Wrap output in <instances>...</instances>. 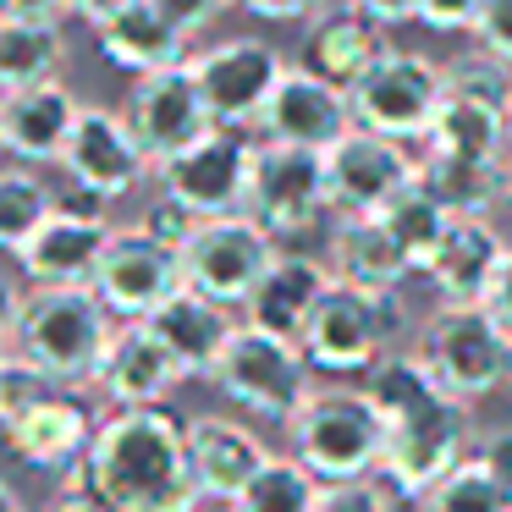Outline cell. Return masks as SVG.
Instances as JSON below:
<instances>
[{
  "instance_id": "3957f363",
  "label": "cell",
  "mask_w": 512,
  "mask_h": 512,
  "mask_svg": "<svg viewBox=\"0 0 512 512\" xmlns=\"http://www.w3.org/2000/svg\"><path fill=\"white\" fill-rule=\"evenodd\" d=\"M116 314L100 303L94 287H28L17 309L12 353L39 364L56 386L83 391L100 375V358L116 336Z\"/></svg>"
},
{
  "instance_id": "816d5d0a",
  "label": "cell",
  "mask_w": 512,
  "mask_h": 512,
  "mask_svg": "<svg viewBox=\"0 0 512 512\" xmlns=\"http://www.w3.org/2000/svg\"><path fill=\"white\" fill-rule=\"evenodd\" d=\"M0 512H23V501H17V490L0 479Z\"/></svg>"
},
{
  "instance_id": "4fadbf2b",
  "label": "cell",
  "mask_w": 512,
  "mask_h": 512,
  "mask_svg": "<svg viewBox=\"0 0 512 512\" xmlns=\"http://www.w3.org/2000/svg\"><path fill=\"white\" fill-rule=\"evenodd\" d=\"M67 193L72 199H61L56 215L34 232V243L17 254V276L28 287H94V276H100V259L111 248L116 226L105 221L100 199L78 188Z\"/></svg>"
},
{
  "instance_id": "f1b7e54d",
  "label": "cell",
  "mask_w": 512,
  "mask_h": 512,
  "mask_svg": "<svg viewBox=\"0 0 512 512\" xmlns=\"http://www.w3.org/2000/svg\"><path fill=\"white\" fill-rule=\"evenodd\" d=\"M419 149L424 155L512 166V116L496 111V105H485V100H468V94H446V105L430 122V138H424Z\"/></svg>"
},
{
  "instance_id": "d590c367",
  "label": "cell",
  "mask_w": 512,
  "mask_h": 512,
  "mask_svg": "<svg viewBox=\"0 0 512 512\" xmlns=\"http://www.w3.org/2000/svg\"><path fill=\"white\" fill-rule=\"evenodd\" d=\"M446 94H468V100H485L512 116V67L485 56V50L457 56V61H446Z\"/></svg>"
},
{
  "instance_id": "bcb514c9",
  "label": "cell",
  "mask_w": 512,
  "mask_h": 512,
  "mask_svg": "<svg viewBox=\"0 0 512 512\" xmlns=\"http://www.w3.org/2000/svg\"><path fill=\"white\" fill-rule=\"evenodd\" d=\"M353 12H364L369 23L397 28V23H419V0H347Z\"/></svg>"
},
{
  "instance_id": "5b68a950",
  "label": "cell",
  "mask_w": 512,
  "mask_h": 512,
  "mask_svg": "<svg viewBox=\"0 0 512 512\" xmlns=\"http://www.w3.org/2000/svg\"><path fill=\"white\" fill-rule=\"evenodd\" d=\"M402 331H408L402 292H364L336 281L298 347L314 364V375H369L380 358L397 353Z\"/></svg>"
},
{
  "instance_id": "ab89813d",
  "label": "cell",
  "mask_w": 512,
  "mask_h": 512,
  "mask_svg": "<svg viewBox=\"0 0 512 512\" xmlns=\"http://www.w3.org/2000/svg\"><path fill=\"white\" fill-rule=\"evenodd\" d=\"M474 45L485 50V56H496V61L512 67V0H479Z\"/></svg>"
},
{
  "instance_id": "8992f818",
  "label": "cell",
  "mask_w": 512,
  "mask_h": 512,
  "mask_svg": "<svg viewBox=\"0 0 512 512\" xmlns=\"http://www.w3.org/2000/svg\"><path fill=\"white\" fill-rule=\"evenodd\" d=\"M210 386L221 391L237 413L276 419L281 430H287L292 413L320 391V380H314V364L303 358L298 342L270 336V331H259V325L243 320V325H237V336H232V347H226L221 364H215Z\"/></svg>"
},
{
  "instance_id": "603a6c76",
  "label": "cell",
  "mask_w": 512,
  "mask_h": 512,
  "mask_svg": "<svg viewBox=\"0 0 512 512\" xmlns=\"http://www.w3.org/2000/svg\"><path fill=\"white\" fill-rule=\"evenodd\" d=\"M507 237L490 215H457L446 243L435 248V259L424 265V281L435 287V298L446 309H474V303L490 298L496 287V270L507 259Z\"/></svg>"
},
{
  "instance_id": "9a60e30c",
  "label": "cell",
  "mask_w": 512,
  "mask_h": 512,
  "mask_svg": "<svg viewBox=\"0 0 512 512\" xmlns=\"http://www.w3.org/2000/svg\"><path fill=\"white\" fill-rule=\"evenodd\" d=\"M292 61L265 39H221V45L193 56V78H199L204 100H210L215 127H237V133H259L276 83L287 78Z\"/></svg>"
},
{
  "instance_id": "52a82bcc",
  "label": "cell",
  "mask_w": 512,
  "mask_h": 512,
  "mask_svg": "<svg viewBox=\"0 0 512 512\" xmlns=\"http://www.w3.org/2000/svg\"><path fill=\"white\" fill-rule=\"evenodd\" d=\"M419 358L430 364V375L452 391L457 402L474 408L479 397H496L501 386H512V331L485 309H435L419 331Z\"/></svg>"
},
{
  "instance_id": "ee69618b",
  "label": "cell",
  "mask_w": 512,
  "mask_h": 512,
  "mask_svg": "<svg viewBox=\"0 0 512 512\" xmlns=\"http://www.w3.org/2000/svg\"><path fill=\"white\" fill-rule=\"evenodd\" d=\"M474 457L490 468V479H496V485L512 496V430H490V435H479Z\"/></svg>"
},
{
  "instance_id": "e0dca14e",
  "label": "cell",
  "mask_w": 512,
  "mask_h": 512,
  "mask_svg": "<svg viewBox=\"0 0 512 512\" xmlns=\"http://www.w3.org/2000/svg\"><path fill=\"white\" fill-rule=\"evenodd\" d=\"M188 287L182 281V254L144 232V226H116L111 248L100 259L94 292L116 320H149L160 303H171Z\"/></svg>"
},
{
  "instance_id": "484cf974",
  "label": "cell",
  "mask_w": 512,
  "mask_h": 512,
  "mask_svg": "<svg viewBox=\"0 0 512 512\" xmlns=\"http://www.w3.org/2000/svg\"><path fill=\"white\" fill-rule=\"evenodd\" d=\"M325 265L342 287L364 292H402V281L419 276L380 215H336L331 237H325Z\"/></svg>"
},
{
  "instance_id": "e575fe53",
  "label": "cell",
  "mask_w": 512,
  "mask_h": 512,
  "mask_svg": "<svg viewBox=\"0 0 512 512\" xmlns=\"http://www.w3.org/2000/svg\"><path fill=\"white\" fill-rule=\"evenodd\" d=\"M419 507L424 512H512V496L490 479V468L479 463V457H468V463H457Z\"/></svg>"
},
{
  "instance_id": "c3c4849f",
  "label": "cell",
  "mask_w": 512,
  "mask_h": 512,
  "mask_svg": "<svg viewBox=\"0 0 512 512\" xmlns=\"http://www.w3.org/2000/svg\"><path fill=\"white\" fill-rule=\"evenodd\" d=\"M17 309H23V292H17V281L0 270V358L12 353V331H17Z\"/></svg>"
},
{
  "instance_id": "5bb4252c",
  "label": "cell",
  "mask_w": 512,
  "mask_h": 512,
  "mask_svg": "<svg viewBox=\"0 0 512 512\" xmlns=\"http://www.w3.org/2000/svg\"><path fill=\"white\" fill-rule=\"evenodd\" d=\"M325 182H331V215H386V204L419 182V155L413 144L353 127L325 149Z\"/></svg>"
},
{
  "instance_id": "8d00e7d4",
  "label": "cell",
  "mask_w": 512,
  "mask_h": 512,
  "mask_svg": "<svg viewBox=\"0 0 512 512\" xmlns=\"http://www.w3.org/2000/svg\"><path fill=\"white\" fill-rule=\"evenodd\" d=\"M50 391H61V386L45 375V369L28 364L23 353H6L0 358V430H12L28 408H39V402L50 397Z\"/></svg>"
},
{
  "instance_id": "1f68e13d",
  "label": "cell",
  "mask_w": 512,
  "mask_h": 512,
  "mask_svg": "<svg viewBox=\"0 0 512 512\" xmlns=\"http://www.w3.org/2000/svg\"><path fill=\"white\" fill-rule=\"evenodd\" d=\"M61 193L39 177V166H0V254H23L34 232L56 215Z\"/></svg>"
},
{
  "instance_id": "ba28073f",
  "label": "cell",
  "mask_w": 512,
  "mask_h": 512,
  "mask_svg": "<svg viewBox=\"0 0 512 512\" xmlns=\"http://www.w3.org/2000/svg\"><path fill=\"white\" fill-rule=\"evenodd\" d=\"M353 100V127L386 133L397 144H424L435 111L446 105V67L413 50H386L364 78L347 89Z\"/></svg>"
},
{
  "instance_id": "ffe728a7",
  "label": "cell",
  "mask_w": 512,
  "mask_h": 512,
  "mask_svg": "<svg viewBox=\"0 0 512 512\" xmlns=\"http://www.w3.org/2000/svg\"><path fill=\"white\" fill-rule=\"evenodd\" d=\"M94 430H100L94 408L78 391L61 386V391H50L39 408H28L12 430H0V441H6V452H12L17 463L39 468V474H72V468L89 457Z\"/></svg>"
},
{
  "instance_id": "7a4b0ae2",
  "label": "cell",
  "mask_w": 512,
  "mask_h": 512,
  "mask_svg": "<svg viewBox=\"0 0 512 512\" xmlns=\"http://www.w3.org/2000/svg\"><path fill=\"white\" fill-rule=\"evenodd\" d=\"M89 485L116 512H199L204 490L188 457V424L171 408H127L100 419L83 457Z\"/></svg>"
},
{
  "instance_id": "b9f144b4",
  "label": "cell",
  "mask_w": 512,
  "mask_h": 512,
  "mask_svg": "<svg viewBox=\"0 0 512 512\" xmlns=\"http://www.w3.org/2000/svg\"><path fill=\"white\" fill-rule=\"evenodd\" d=\"M479 0H419V23L435 34H474Z\"/></svg>"
},
{
  "instance_id": "681fc988",
  "label": "cell",
  "mask_w": 512,
  "mask_h": 512,
  "mask_svg": "<svg viewBox=\"0 0 512 512\" xmlns=\"http://www.w3.org/2000/svg\"><path fill=\"white\" fill-rule=\"evenodd\" d=\"M485 309H490V314H496V320L512 331V248H507V259H501V270H496V287H490Z\"/></svg>"
},
{
  "instance_id": "277c9868",
  "label": "cell",
  "mask_w": 512,
  "mask_h": 512,
  "mask_svg": "<svg viewBox=\"0 0 512 512\" xmlns=\"http://www.w3.org/2000/svg\"><path fill=\"white\" fill-rule=\"evenodd\" d=\"M287 452L320 485L369 479L386 457V419L364 386H320L287 424Z\"/></svg>"
},
{
  "instance_id": "30bf717a",
  "label": "cell",
  "mask_w": 512,
  "mask_h": 512,
  "mask_svg": "<svg viewBox=\"0 0 512 512\" xmlns=\"http://www.w3.org/2000/svg\"><path fill=\"white\" fill-rule=\"evenodd\" d=\"M248 215L270 237H303L331 215V182H325V155L298 144H270L259 138L254 182H248Z\"/></svg>"
},
{
  "instance_id": "f907efd6",
  "label": "cell",
  "mask_w": 512,
  "mask_h": 512,
  "mask_svg": "<svg viewBox=\"0 0 512 512\" xmlns=\"http://www.w3.org/2000/svg\"><path fill=\"white\" fill-rule=\"evenodd\" d=\"M116 6H127V0H67V12L83 17V23H94V28H100L105 17L116 12Z\"/></svg>"
},
{
  "instance_id": "8fae6325",
  "label": "cell",
  "mask_w": 512,
  "mask_h": 512,
  "mask_svg": "<svg viewBox=\"0 0 512 512\" xmlns=\"http://www.w3.org/2000/svg\"><path fill=\"white\" fill-rule=\"evenodd\" d=\"M276 254H281V243L254 215H221V221H204L193 232V243L182 248V281L243 314V303L254 298L259 276L270 270Z\"/></svg>"
},
{
  "instance_id": "4316f807",
  "label": "cell",
  "mask_w": 512,
  "mask_h": 512,
  "mask_svg": "<svg viewBox=\"0 0 512 512\" xmlns=\"http://www.w3.org/2000/svg\"><path fill=\"white\" fill-rule=\"evenodd\" d=\"M100 56L111 67L133 72V78H149V72H166V67H182L188 56V34H182L171 17H160L149 0H127L105 17L100 28Z\"/></svg>"
},
{
  "instance_id": "7dc6e473",
  "label": "cell",
  "mask_w": 512,
  "mask_h": 512,
  "mask_svg": "<svg viewBox=\"0 0 512 512\" xmlns=\"http://www.w3.org/2000/svg\"><path fill=\"white\" fill-rule=\"evenodd\" d=\"M0 17H17V23H61L67 17V0H0Z\"/></svg>"
},
{
  "instance_id": "74e56055",
  "label": "cell",
  "mask_w": 512,
  "mask_h": 512,
  "mask_svg": "<svg viewBox=\"0 0 512 512\" xmlns=\"http://www.w3.org/2000/svg\"><path fill=\"white\" fill-rule=\"evenodd\" d=\"M391 507H397V490L380 474L336 479V485H320V496H314V512H391Z\"/></svg>"
},
{
  "instance_id": "60d3db41",
  "label": "cell",
  "mask_w": 512,
  "mask_h": 512,
  "mask_svg": "<svg viewBox=\"0 0 512 512\" xmlns=\"http://www.w3.org/2000/svg\"><path fill=\"white\" fill-rule=\"evenodd\" d=\"M149 6H155L160 17H171V23L193 39V34H204V28H210L226 6H237V0H149Z\"/></svg>"
},
{
  "instance_id": "ac0fdd59",
  "label": "cell",
  "mask_w": 512,
  "mask_h": 512,
  "mask_svg": "<svg viewBox=\"0 0 512 512\" xmlns=\"http://www.w3.org/2000/svg\"><path fill=\"white\" fill-rule=\"evenodd\" d=\"M353 133V100L342 83L320 78L314 67L292 61L287 78L276 83L265 116H259V138L270 144H298V149H331L336 138Z\"/></svg>"
},
{
  "instance_id": "f546056e",
  "label": "cell",
  "mask_w": 512,
  "mask_h": 512,
  "mask_svg": "<svg viewBox=\"0 0 512 512\" xmlns=\"http://www.w3.org/2000/svg\"><path fill=\"white\" fill-rule=\"evenodd\" d=\"M419 182L446 204L452 215H490L512 193V166L496 160H452L419 149Z\"/></svg>"
},
{
  "instance_id": "d6a6232c",
  "label": "cell",
  "mask_w": 512,
  "mask_h": 512,
  "mask_svg": "<svg viewBox=\"0 0 512 512\" xmlns=\"http://www.w3.org/2000/svg\"><path fill=\"white\" fill-rule=\"evenodd\" d=\"M380 221H386V232L397 237V248L408 254V265L424 276V265H430L435 248L446 243V232H452L457 215L446 210V204L435 199L430 188H424V182H413V188L402 193V199H391V204H386V215H380Z\"/></svg>"
},
{
  "instance_id": "f6af8a7d",
  "label": "cell",
  "mask_w": 512,
  "mask_h": 512,
  "mask_svg": "<svg viewBox=\"0 0 512 512\" xmlns=\"http://www.w3.org/2000/svg\"><path fill=\"white\" fill-rule=\"evenodd\" d=\"M237 6L265 23H314L325 12V0H237Z\"/></svg>"
},
{
  "instance_id": "2e32d148",
  "label": "cell",
  "mask_w": 512,
  "mask_h": 512,
  "mask_svg": "<svg viewBox=\"0 0 512 512\" xmlns=\"http://www.w3.org/2000/svg\"><path fill=\"white\" fill-rule=\"evenodd\" d=\"M122 116L138 133V144L149 149L155 166L177 160L182 149H193L204 133H215V116H210V100H204L199 78H193V61L149 72V78H133V94H127Z\"/></svg>"
},
{
  "instance_id": "6da1fadb",
  "label": "cell",
  "mask_w": 512,
  "mask_h": 512,
  "mask_svg": "<svg viewBox=\"0 0 512 512\" xmlns=\"http://www.w3.org/2000/svg\"><path fill=\"white\" fill-rule=\"evenodd\" d=\"M364 391L375 397L380 419H386V457H380V479L397 490V501H424L457 463H468L479 446L474 435V408L457 402L419 347H397L364 375Z\"/></svg>"
},
{
  "instance_id": "d4e9b609",
  "label": "cell",
  "mask_w": 512,
  "mask_h": 512,
  "mask_svg": "<svg viewBox=\"0 0 512 512\" xmlns=\"http://www.w3.org/2000/svg\"><path fill=\"white\" fill-rule=\"evenodd\" d=\"M188 457L193 474H199L204 501H226L232 507L243 496V485L265 468L270 446L248 430L243 419H226V413H199L188 419Z\"/></svg>"
},
{
  "instance_id": "9c48e42d",
  "label": "cell",
  "mask_w": 512,
  "mask_h": 512,
  "mask_svg": "<svg viewBox=\"0 0 512 512\" xmlns=\"http://www.w3.org/2000/svg\"><path fill=\"white\" fill-rule=\"evenodd\" d=\"M254 155L259 133H237V127H215L177 160L155 166L160 193L182 199L199 221H221V215H248V182H254Z\"/></svg>"
},
{
  "instance_id": "83f0119b",
  "label": "cell",
  "mask_w": 512,
  "mask_h": 512,
  "mask_svg": "<svg viewBox=\"0 0 512 512\" xmlns=\"http://www.w3.org/2000/svg\"><path fill=\"white\" fill-rule=\"evenodd\" d=\"M386 50H391L386 28L369 23L364 12H353V6L342 0V6H325V12L309 23V34H303V67H314L320 78L353 89Z\"/></svg>"
},
{
  "instance_id": "cb8c5ba5",
  "label": "cell",
  "mask_w": 512,
  "mask_h": 512,
  "mask_svg": "<svg viewBox=\"0 0 512 512\" xmlns=\"http://www.w3.org/2000/svg\"><path fill=\"white\" fill-rule=\"evenodd\" d=\"M237 309H226V303L204 298V292L182 287L171 303H160L155 314H149V331L166 342V353L177 358V369L188 380H210L215 364H221V353L232 347L237 336Z\"/></svg>"
},
{
  "instance_id": "836d02e7",
  "label": "cell",
  "mask_w": 512,
  "mask_h": 512,
  "mask_svg": "<svg viewBox=\"0 0 512 512\" xmlns=\"http://www.w3.org/2000/svg\"><path fill=\"white\" fill-rule=\"evenodd\" d=\"M314 496H320V479H314L292 452H270L265 468L248 479L243 496L226 512H314Z\"/></svg>"
},
{
  "instance_id": "7402d4cb",
  "label": "cell",
  "mask_w": 512,
  "mask_h": 512,
  "mask_svg": "<svg viewBox=\"0 0 512 512\" xmlns=\"http://www.w3.org/2000/svg\"><path fill=\"white\" fill-rule=\"evenodd\" d=\"M336 287L331 265L320 254H298V248H281L270 259V270L259 276L254 298L243 303V320L259 325L270 336H287V342H303L314 309L325 303V292Z\"/></svg>"
},
{
  "instance_id": "4dcf8cb0",
  "label": "cell",
  "mask_w": 512,
  "mask_h": 512,
  "mask_svg": "<svg viewBox=\"0 0 512 512\" xmlns=\"http://www.w3.org/2000/svg\"><path fill=\"white\" fill-rule=\"evenodd\" d=\"M61 67H67L61 23H17V17H0V94L50 83V78H61Z\"/></svg>"
},
{
  "instance_id": "7c38bea8",
  "label": "cell",
  "mask_w": 512,
  "mask_h": 512,
  "mask_svg": "<svg viewBox=\"0 0 512 512\" xmlns=\"http://www.w3.org/2000/svg\"><path fill=\"white\" fill-rule=\"evenodd\" d=\"M61 177H67V188L111 204V199H127V193L144 188L155 177V160L138 144V133L127 127L122 111L83 105L78 127H72L67 149H61Z\"/></svg>"
},
{
  "instance_id": "7bdbcfd3",
  "label": "cell",
  "mask_w": 512,
  "mask_h": 512,
  "mask_svg": "<svg viewBox=\"0 0 512 512\" xmlns=\"http://www.w3.org/2000/svg\"><path fill=\"white\" fill-rule=\"evenodd\" d=\"M45 512H116V507L89 485V474H83V463H78L72 474H61V490L50 496V507H45Z\"/></svg>"
},
{
  "instance_id": "f35d334b",
  "label": "cell",
  "mask_w": 512,
  "mask_h": 512,
  "mask_svg": "<svg viewBox=\"0 0 512 512\" xmlns=\"http://www.w3.org/2000/svg\"><path fill=\"white\" fill-rule=\"evenodd\" d=\"M138 226H144L155 243H166V248H177V254H182L204 221H199V215H193L182 199H171V193H155V199H149V210L138 215Z\"/></svg>"
},
{
  "instance_id": "d6986e66",
  "label": "cell",
  "mask_w": 512,
  "mask_h": 512,
  "mask_svg": "<svg viewBox=\"0 0 512 512\" xmlns=\"http://www.w3.org/2000/svg\"><path fill=\"white\" fill-rule=\"evenodd\" d=\"M182 380L188 375L166 353V342L149 331V320H122L100 358L94 391H100V402H111V413H127V408H166Z\"/></svg>"
},
{
  "instance_id": "44dd1931",
  "label": "cell",
  "mask_w": 512,
  "mask_h": 512,
  "mask_svg": "<svg viewBox=\"0 0 512 512\" xmlns=\"http://www.w3.org/2000/svg\"><path fill=\"white\" fill-rule=\"evenodd\" d=\"M78 116L83 100L61 78L0 94V149L12 155V166H61V149H67Z\"/></svg>"
}]
</instances>
